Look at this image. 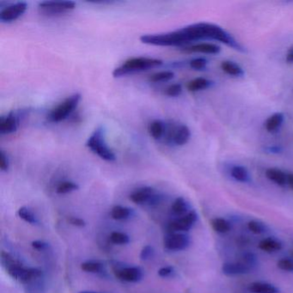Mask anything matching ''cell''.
Wrapping results in <instances>:
<instances>
[{"label":"cell","mask_w":293,"mask_h":293,"mask_svg":"<svg viewBox=\"0 0 293 293\" xmlns=\"http://www.w3.org/2000/svg\"><path fill=\"white\" fill-rule=\"evenodd\" d=\"M140 39L143 43L158 47H180L194 41L214 40L239 52H246V48L225 29L209 23H197L170 32L143 35Z\"/></svg>","instance_id":"cell-1"},{"label":"cell","mask_w":293,"mask_h":293,"mask_svg":"<svg viewBox=\"0 0 293 293\" xmlns=\"http://www.w3.org/2000/svg\"><path fill=\"white\" fill-rule=\"evenodd\" d=\"M1 263L6 267L7 273L12 279L23 284H26L39 279L42 275V272L38 268L34 267H24L20 262L16 261L10 254L6 252L1 253Z\"/></svg>","instance_id":"cell-2"},{"label":"cell","mask_w":293,"mask_h":293,"mask_svg":"<svg viewBox=\"0 0 293 293\" xmlns=\"http://www.w3.org/2000/svg\"><path fill=\"white\" fill-rule=\"evenodd\" d=\"M163 65V61L158 58H148V57H135L128 58L123 64L116 67L113 71L114 78H121L124 76L140 73L144 71L150 70L154 67H160Z\"/></svg>","instance_id":"cell-3"},{"label":"cell","mask_w":293,"mask_h":293,"mask_svg":"<svg viewBox=\"0 0 293 293\" xmlns=\"http://www.w3.org/2000/svg\"><path fill=\"white\" fill-rule=\"evenodd\" d=\"M86 146L105 161L113 162L116 159L113 151L108 147L106 142L104 129L102 127L96 128V130L90 134V136L88 138Z\"/></svg>","instance_id":"cell-4"},{"label":"cell","mask_w":293,"mask_h":293,"mask_svg":"<svg viewBox=\"0 0 293 293\" xmlns=\"http://www.w3.org/2000/svg\"><path fill=\"white\" fill-rule=\"evenodd\" d=\"M80 101L81 95L79 93L73 94L72 96H68L63 102L50 111L47 118L52 122H63L77 109Z\"/></svg>","instance_id":"cell-5"},{"label":"cell","mask_w":293,"mask_h":293,"mask_svg":"<svg viewBox=\"0 0 293 293\" xmlns=\"http://www.w3.org/2000/svg\"><path fill=\"white\" fill-rule=\"evenodd\" d=\"M191 137V132L189 127L184 124H177L174 122L166 123L165 133L163 140L168 145H186Z\"/></svg>","instance_id":"cell-6"},{"label":"cell","mask_w":293,"mask_h":293,"mask_svg":"<svg viewBox=\"0 0 293 293\" xmlns=\"http://www.w3.org/2000/svg\"><path fill=\"white\" fill-rule=\"evenodd\" d=\"M73 1H43L39 3L38 10L41 15L47 17H57L75 9Z\"/></svg>","instance_id":"cell-7"},{"label":"cell","mask_w":293,"mask_h":293,"mask_svg":"<svg viewBox=\"0 0 293 293\" xmlns=\"http://www.w3.org/2000/svg\"><path fill=\"white\" fill-rule=\"evenodd\" d=\"M197 220V212L191 210L189 213L168 223L167 229L168 233L187 232L193 228Z\"/></svg>","instance_id":"cell-8"},{"label":"cell","mask_w":293,"mask_h":293,"mask_svg":"<svg viewBox=\"0 0 293 293\" xmlns=\"http://www.w3.org/2000/svg\"><path fill=\"white\" fill-rule=\"evenodd\" d=\"M28 8L25 2L7 4L6 6H1L0 10V21L2 23H12L24 15Z\"/></svg>","instance_id":"cell-9"},{"label":"cell","mask_w":293,"mask_h":293,"mask_svg":"<svg viewBox=\"0 0 293 293\" xmlns=\"http://www.w3.org/2000/svg\"><path fill=\"white\" fill-rule=\"evenodd\" d=\"M191 244V239L185 233H168L164 238L163 244L166 250L170 251H182L186 250Z\"/></svg>","instance_id":"cell-10"},{"label":"cell","mask_w":293,"mask_h":293,"mask_svg":"<svg viewBox=\"0 0 293 293\" xmlns=\"http://www.w3.org/2000/svg\"><path fill=\"white\" fill-rule=\"evenodd\" d=\"M222 272L223 274L229 277L234 276L245 275L252 272L253 269L243 261H238L234 262H225L222 266Z\"/></svg>","instance_id":"cell-11"},{"label":"cell","mask_w":293,"mask_h":293,"mask_svg":"<svg viewBox=\"0 0 293 293\" xmlns=\"http://www.w3.org/2000/svg\"><path fill=\"white\" fill-rule=\"evenodd\" d=\"M157 196L156 191L151 187H143L133 192L130 195L131 201L138 205L149 203L151 205L154 198Z\"/></svg>","instance_id":"cell-12"},{"label":"cell","mask_w":293,"mask_h":293,"mask_svg":"<svg viewBox=\"0 0 293 293\" xmlns=\"http://www.w3.org/2000/svg\"><path fill=\"white\" fill-rule=\"evenodd\" d=\"M118 279L123 281L137 283L143 279V271L138 267H127L115 271Z\"/></svg>","instance_id":"cell-13"},{"label":"cell","mask_w":293,"mask_h":293,"mask_svg":"<svg viewBox=\"0 0 293 293\" xmlns=\"http://www.w3.org/2000/svg\"><path fill=\"white\" fill-rule=\"evenodd\" d=\"M19 117L14 112L7 113L0 118V134H13L18 130Z\"/></svg>","instance_id":"cell-14"},{"label":"cell","mask_w":293,"mask_h":293,"mask_svg":"<svg viewBox=\"0 0 293 293\" xmlns=\"http://www.w3.org/2000/svg\"><path fill=\"white\" fill-rule=\"evenodd\" d=\"M185 51L189 52H200V53H207V54H218L221 51L219 46L213 43L195 44L191 47H187Z\"/></svg>","instance_id":"cell-15"},{"label":"cell","mask_w":293,"mask_h":293,"mask_svg":"<svg viewBox=\"0 0 293 293\" xmlns=\"http://www.w3.org/2000/svg\"><path fill=\"white\" fill-rule=\"evenodd\" d=\"M259 249L266 253L278 252L283 249V244L279 239L274 238H267L262 239L258 244Z\"/></svg>","instance_id":"cell-16"},{"label":"cell","mask_w":293,"mask_h":293,"mask_svg":"<svg viewBox=\"0 0 293 293\" xmlns=\"http://www.w3.org/2000/svg\"><path fill=\"white\" fill-rule=\"evenodd\" d=\"M248 290L251 293H279V289L267 282L256 281L248 285Z\"/></svg>","instance_id":"cell-17"},{"label":"cell","mask_w":293,"mask_h":293,"mask_svg":"<svg viewBox=\"0 0 293 293\" xmlns=\"http://www.w3.org/2000/svg\"><path fill=\"white\" fill-rule=\"evenodd\" d=\"M266 177L268 180L275 183L278 186L284 187L287 185V174H285L279 168H268L266 171Z\"/></svg>","instance_id":"cell-18"},{"label":"cell","mask_w":293,"mask_h":293,"mask_svg":"<svg viewBox=\"0 0 293 293\" xmlns=\"http://www.w3.org/2000/svg\"><path fill=\"white\" fill-rule=\"evenodd\" d=\"M166 122L160 120H156L150 123L149 125V134L151 138L155 140H163L165 133Z\"/></svg>","instance_id":"cell-19"},{"label":"cell","mask_w":293,"mask_h":293,"mask_svg":"<svg viewBox=\"0 0 293 293\" xmlns=\"http://www.w3.org/2000/svg\"><path fill=\"white\" fill-rule=\"evenodd\" d=\"M230 175L234 180L239 183H249L251 181L250 172L244 166H233L230 169Z\"/></svg>","instance_id":"cell-20"},{"label":"cell","mask_w":293,"mask_h":293,"mask_svg":"<svg viewBox=\"0 0 293 293\" xmlns=\"http://www.w3.org/2000/svg\"><path fill=\"white\" fill-rule=\"evenodd\" d=\"M284 120V116L283 113H273L267 120V122L265 123V128L267 129V132H269V133L277 132L279 128H281Z\"/></svg>","instance_id":"cell-21"},{"label":"cell","mask_w":293,"mask_h":293,"mask_svg":"<svg viewBox=\"0 0 293 293\" xmlns=\"http://www.w3.org/2000/svg\"><path fill=\"white\" fill-rule=\"evenodd\" d=\"M221 69L228 75L232 76V77L240 78L244 75V71L243 70V68L232 61H223L221 63Z\"/></svg>","instance_id":"cell-22"},{"label":"cell","mask_w":293,"mask_h":293,"mask_svg":"<svg viewBox=\"0 0 293 293\" xmlns=\"http://www.w3.org/2000/svg\"><path fill=\"white\" fill-rule=\"evenodd\" d=\"M211 225L215 231L219 234H225L231 229V223L223 218H214L211 220Z\"/></svg>","instance_id":"cell-23"},{"label":"cell","mask_w":293,"mask_h":293,"mask_svg":"<svg viewBox=\"0 0 293 293\" xmlns=\"http://www.w3.org/2000/svg\"><path fill=\"white\" fill-rule=\"evenodd\" d=\"M211 85H212V82L208 79H205V78H196V79L189 82L187 88L189 91L196 92V91H200V90H206L207 88H209Z\"/></svg>","instance_id":"cell-24"},{"label":"cell","mask_w":293,"mask_h":293,"mask_svg":"<svg viewBox=\"0 0 293 293\" xmlns=\"http://www.w3.org/2000/svg\"><path fill=\"white\" fill-rule=\"evenodd\" d=\"M171 210L174 214L182 216V217L190 212L189 203L183 197H178L174 200V202L172 204Z\"/></svg>","instance_id":"cell-25"},{"label":"cell","mask_w":293,"mask_h":293,"mask_svg":"<svg viewBox=\"0 0 293 293\" xmlns=\"http://www.w3.org/2000/svg\"><path fill=\"white\" fill-rule=\"evenodd\" d=\"M111 217L115 220H126L130 218L132 209L127 206H115L111 210Z\"/></svg>","instance_id":"cell-26"},{"label":"cell","mask_w":293,"mask_h":293,"mask_svg":"<svg viewBox=\"0 0 293 293\" xmlns=\"http://www.w3.org/2000/svg\"><path fill=\"white\" fill-rule=\"evenodd\" d=\"M81 269L86 273H100L103 271V264L100 261H88L83 262Z\"/></svg>","instance_id":"cell-27"},{"label":"cell","mask_w":293,"mask_h":293,"mask_svg":"<svg viewBox=\"0 0 293 293\" xmlns=\"http://www.w3.org/2000/svg\"><path fill=\"white\" fill-rule=\"evenodd\" d=\"M18 214L23 220L25 221L27 223L30 224H38L39 220L37 217L35 216V213L29 209L26 206H23L18 210Z\"/></svg>","instance_id":"cell-28"},{"label":"cell","mask_w":293,"mask_h":293,"mask_svg":"<svg viewBox=\"0 0 293 293\" xmlns=\"http://www.w3.org/2000/svg\"><path fill=\"white\" fill-rule=\"evenodd\" d=\"M248 229L256 235H262L268 230L267 224L259 220H250L248 223Z\"/></svg>","instance_id":"cell-29"},{"label":"cell","mask_w":293,"mask_h":293,"mask_svg":"<svg viewBox=\"0 0 293 293\" xmlns=\"http://www.w3.org/2000/svg\"><path fill=\"white\" fill-rule=\"evenodd\" d=\"M239 261H243L244 263L251 267L253 270L255 269L258 266V257L256 256L255 253L251 251H245L242 254Z\"/></svg>","instance_id":"cell-30"},{"label":"cell","mask_w":293,"mask_h":293,"mask_svg":"<svg viewBox=\"0 0 293 293\" xmlns=\"http://www.w3.org/2000/svg\"><path fill=\"white\" fill-rule=\"evenodd\" d=\"M79 189V186L77 183H73V182H69V181H66V182H62L60 183L57 189H56V193L58 195H66V194H69L72 192L76 191Z\"/></svg>","instance_id":"cell-31"},{"label":"cell","mask_w":293,"mask_h":293,"mask_svg":"<svg viewBox=\"0 0 293 293\" xmlns=\"http://www.w3.org/2000/svg\"><path fill=\"white\" fill-rule=\"evenodd\" d=\"M174 73L170 71H163L159 73H154L149 78L151 83H161V82L169 81L174 78Z\"/></svg>","instance_id":"cell-32"},{"label":"cell","mask_w":293,"mask_h":293,"mask_svg":"<svg viewBox=\"0 0 293 293\" xmlns=\"http://www.w3.org/2000/svg\"><path fill=\"white\" fill-rule=\"evenodd\" d=\"M109 240L113 244L126 245V244H129L130 238L126 233L120 232V231H113L109 236Z\"/></svg>","instance_id":"cell-33"},{"label":"cell","mask_w":293,"mask_h":293,"mask_svg":"<svg viewBox=\"0 0 293 293\" xmlns=\"http://www.w3.org/2000/svg\"><path fill=\"white\" fill-rule=\"evenodd\" d=\"M206 66H207V61L205 58H195L189 62V67L194 70H205Z\"/></svg>","instance_id":"cell-34"},{"label":"cell","mask_w":293,"mask_h":293,"mask_svg":"<svg viewBox=\"0 0 293 293\" xmlns=\"http://www.w3.org/2000/svg\"><path fill=\"white\" fill-rule=\"evenodd\" d=\"M183 92V86L180 84H173L166 88L165 94L168 96L175 97L180 96Z\"/></svg>","instance_id":"cell-35"},{"label":"cell","mask_w":293,"mask_h":293,"mask_svg":"<svg viewBox=\"0 0 293 293\" xmlns=\"http://www.w3.org/2000/svg\"><path fill=\"white\" fill-rule=\"evenodd\" d=\"M277 266H278L279 269L282 270V271H285V272H293V261L292 260H290V259H280V260L278 261Z\"/></svg>","instance_id":"cell-36"},{"label":"cell","mask_w":293,"mask_h":293,"mask_svg":"<svg viewBox=\"0 0 293 293\" xmlns=\"http://www.w3.org/2000/svg\"><path fill=\"white\" fill-rule=\"evenodd\" d=\"M9 167L10 161L8 156L3 150H1L0 151V169L3 172L7 171L9 169Z\"/></svg>","instance_id":"cell-37"},{"label":"cell","mask_w":293,"mask_h":293,"mask_svg":"<svg viewBox=\"0 0 293 293\" xmlns=\"http://www.w3.org/2000/svg\"><path fill=\"white\" fill-rule=\"evenodd\" d=\"M153 248L150 246V245H146V246L143 248L141 252H140V258L143 261H146V260H149V259L151 258L152 256H153Z\"/></svg>","instance_id":"cell-38"},{"label":"cell","mask_w":293,"mask_h":293,"mask_svg":"<svg viewBox=\"0 0 293 293\" xmlns=\"http://www.w3.org/2000/svg\"><path fill=\"white\" fill-rule=\"evenodd\" d=\"M173 273H174V267L171 266L163 267L158 270V275L162 278H167L168 276L171 275Z\"/></svg>","instance_id":"cell-39"},{"label":"cell","mask_w":293,"mask_h":293,"mask_svg":"<svg viewBox=\"0 0 293 293\" xmlns=\"http://www.w3.org/2000/svg\"><path fill=\"white\" fill-rule=\"evenodd\" d=\"M68 221L71 224H73L74 226L77 227H84L86 225V223L84 219L82 218H78V217H70L68 218Z\"/></svg>","instance_id":"cell-40"},{"label":"cell","mask_w":293,"mask_h":293,"mask_svg":"<svg viewBox=\"0 0 293 293\" xmlns=\"http://www.w3.org/2000/svg\"><path fill=\"white\" fill-rule=\"evenodd\" d=\"M32 247L36 250H44L48 248V244L41 240H35L32 242Z\"/></svg>","instance_id":"cell-41"},{"label":"cell","mask_w":293,"mask_h":293,"mask_svg":"<svg viewBox=\"0 0 293 293\" xmlns=\"http://www.w3.org/2000/svg\"><path fill=\"white\" fill-rule=\"evenodd\" d=\"M267 151H269L270 153H279L281 152L282 148L279 147V146H277V145H274V146H270L268 148H266Z\"/></svg>","instance_id":"cell-42"},{"label":"cell","mask_w":293,"mask_h":293,"mask_svg":"<svg viewBox=\"0 0 293 293\" xmlns=\"http://www.w3.org/2000/svg\"><path fill=\"white\" fill-rule=\"evenodd\" d=\"M287 185L293 190V173L287 174Z\"/></svg>","instance_id":"cell-43"},{"label":"cell","mask_w":293,"mask_h":293,"mask_svg":"<svg viewBox=\"0 0 293 293\" xmlns=\"http://www.w3.org/2000/svg\"><path fill=\"white\" fill-rule=\"evenodd\" d=\"M286 61H289V62H293V49L290 50V52H288Z\"/></svg>","instance_id":"cell-44"},{"label":"cell","mask_w":293,"mask_h":293,"mask_svg":"<svg viewBox=\"0 0 293 293\" xmlns=\"http://www.w3.org/2000/svg\"><path fill=\"white\" fill-rule=\"evenodd\" d=\"M79 293H105V292H98V291H90V290H84V291H80Z\"/></svg>","instance_id":"cell-45"}]
</instances>
